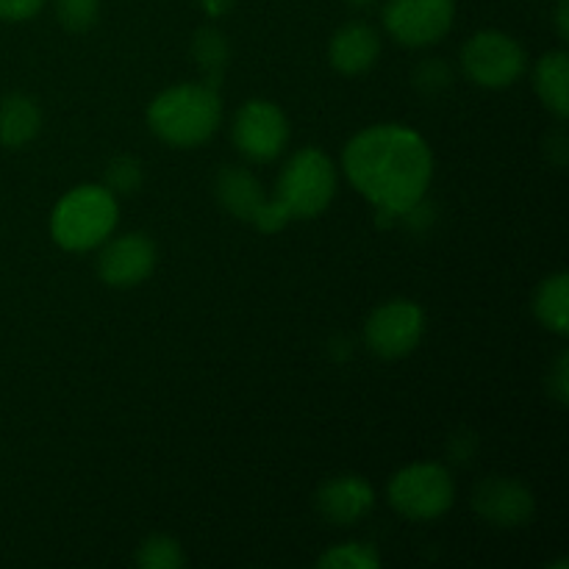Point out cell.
Wrapping results in <instances>:
<instances>
[{
	"label": "cell",
	"mask_w": 569,
	"mask_h": 569,
	"mask_svg": "<svg viewBox=\"0 0 569 569\" xmlns=\"http://www.w3.org/2000/svg\"><path fill=\"white\" fill-rule=\"evenodd\" d=\"M350 187L378 211L403 217L422 203L433 178V153L426 139L398 122L356 133L342 150Z\"/></svg>",
	"instance_id": "6da1fadb"
},
{
	"label": "cell",
	"mask_w": 569,
	"mask_h": 569,
	"mask_svg": "<svg viewBox=\"0 0 569 569\" xmlns=\"http://www.w3.org/2000/svg\"><path fill=\"white\" fill-rule=\"evenodd\" d=\"M222 122V98L209 83H178L148 106V126L170 148H198Z\"/></svg>",
	"instance_id": "7a4b0ae2"
},
{
	"label": "cell",
	"mask_w": 569,
	"mask_h": 569,
	"mask_svg": "<svg viewBox=\"0 0 569 569\" xmlns=\"http://www.w3.org/2000/svg\"><path fill=\"white\" fill-rule=\"evenodd\" d=\"M120 220L117 198L103 183H81L70 189L50 214V237L61 250L87 253L114 233Z\"/></svg>",
	"instance_id": "3957f363"
},
{
	"label": "cell",
	"mask_w": 569,
	"mask_h": 569,
	"mask_svg": "<svg viewBox=\"0 0 569 569\" xmlns=\"http://www.w3.org/2000/svg\"><path fill=\"white\" fill-rule=\"evenodd\" d=\"M339 189L337 164L320 148H300L283 164L276 194L292 220H315L333 203Z\"/></svg>",
	"instance_id": "277c9868"
},
{
	"label": "cell",
	"mask_w": 569,
	"mask_h": 569,
	"mask_svg": "<svg viewBox=\"0 0 569 569\" xmlns=\"http://www.w3.org/2000/svg\"><path fill=\"white\" fill-rule=\"evenodd\" d=\"M387 498L389 506L406 520H437L453 506L456 483L448 467L437 461H417L389 478Z\"/></svg>",
	"instance_id": "5b68a950"
},
{
	"label": "cell",
	"mask_w": 569,
	"mask_h": 569,
	"mask_svg": "<svg viewBox=\"0 0 569 569\" xmlns=\"http://www.w3.org/2000/svg\"><path fill=\"white\" fill-rule=\"evenodd\" d=\"M526 67V48L498 28L472 33L461 48V70L476 87L509 89L520 81Z\"/></svg>",
	"instance_id": "8992f818"
},
{
	"label": "cell",
	"mask_w": 569,
	"mask_h": 569,
	"mask_svg": "<svg viewBox=\"0 0 569 569\" xmlns=\"http://www.w3.org/2000/svg\"><path fill=\"white\" fill-rule=\"evenodd\" d=\"M426 333V311L406 298L376 306L365 322V342L378 359H403L415 353Z\"/></svg>",
	"instance_id": "52a82bcc"
},
{
	"label": "cell",
	"mask_w": 569,
	"mask_h": 569,
	"mask_svg": "<svg viewBox=\"0 0 569 569\" xmlns=\"http://www.w3.org/2000/svg\"><path fill=\"white\" fill-rule=\"evenodd\" d=\"M383 28L406 48H428L442 42L456 20L453 0H387Z\"/></svg>",
	"instance_id": "ba28073f"
},
{
	"label": "cell",
	"mask_w": 569,
	"mask_h": 569,
	"mask_svg": "<svg viewBox=\"0 0 569 569\" xmlns=\"http://www.w3.org/2000/svg\"><path fill=\"white\" fill-rule=\"evenodd\" d=\"M231 137L244 159L256 161V164H267V161H276L287 150L289 120L281 106L264 98H253L242 103V109L233 117Z\"/></svg>",
	"instance_id": "9c48e42d"
},
{
	"label": "cell",
	"mask_w": 569,
	"mask_h": 569,
	"mask_svg": "<svg viewBox=\"0 0 569 569\" xmlns=\"http://www.w3.org/2000/svg\"><path fill=\"white\" fill-rule=\"evenodd\" d=\"M156 244L148 233L128 231L100 244L98 276L114 289H133L148 281L156 270Z\"/></svg>",
	"instance_id": "30bf717a"
},
{
	"label": "cell",
	"mask_w": 569,
	"mask_h": 569,
	"mask_svg": "<svg viewBox=\"0 0 569 569\" xmlns=\"http://www.w3.org/2000/svg\"><path fill=\"white\" fill-rule=\"evenodd\" d=\"M472 511L495 528H522L537 511L533 492L517 478H483L472 492Z\"/></svg>",
	"instance_id": "8fae6325"
},
{
	"label": "cell",
	"mask_w": 569,
	"mask_h": 569,
	"mask_svg": "<svg viewBox=\"0 0 569 569\" xmlns=\"http://www.w3.org/2000/svg\"><path fill=\"white\" fill-rule=\"evenodd\" d=\"M315 503L322 520L337 528H348L370 515L376 506V489L370 487L367 478L348 472V476H337L322 483L317 489Z\"/></svg>",
	"instance_id": "7c38bea8"
},
{
	"label": "cell",
	"mask_w": 569,
	"mask_h": 569,
	"mask_svg": "<svg viewBox=\"0 0 569 569\" xmlns=\"http://www.w3.org/2000/svg\"><path fill=\"white\" fill-rule=\"evenodd\" d=\"M381 59V37L370 22H345L328 44V61L339 76H365Z\"/></svg>",
	"instance_id": "4fadbf2b"
},
{
	"label": "cell",
	"mask_w": 569,
	"mask_h": 569,
	"mask_svg": "<svg viewBox=\"0 0 569 569\" xmlns=\"http://www.w3.org/2000/svg\"><path fill=\"white\" fill-rule=\"evenodd\" d=\"M214 192L222 209H226L231 217H237V220H244V222H250V217L256 214V209L267 200V192L264 187H261L259 178H256L250 170H244V167H237V164L222 167L220 176H217L214 181Z\"/></svg>",
	"instance_id": "5bb4252c"
},
{
	"label": "cell",
	"mask_w": 569,
	"mask_h": 569,
	"mask_svg": "<svg viewBox=\"0 0 569 569\" xmlns=\"http://www.w3.org/2000/svg\"><path fill=\"white\" fill-rule=\"evenodd\" d=\"M42 131V109L26 92H11L0 100V144L3 148H26Z\"/></svg>",
	"instance_id": "9a60e30c"
},
{
	"label": "cell",
	"mask_w": 569,
	"mask_h": 569,
	"mask_svg": "<svg viewBox=\"0 0 569 569\" xmlns=\"http://www.w3.org/2000/svg\"><path fill=\"white\" fill-rule=\"evenodd\" d=\"M567 81H569V59L565 50H550L533 67V89H537L539 100L545 103V109L553 111L559 120H567L569 114V94H567Z\"/></svg>",
	"instance_id": "2e32d148"
},
{
	"label": "cell",
	"mask_w": 569,
	"mask_h": 569,
	"mask_svg": "<svg viewBox=\"0 0 569 569\" xmlns=\"http://www.w3.org/2000/svg\"><path fill=\"white\" fill-rule=\"evenodd\" d=\"M533 315L548 331L567 337L569 333V276L553 272L533 292Z\"/></svg>",
	"instance_id": "e0dca14e"
},
{
	"label": "cell",
	"mask_w": 569,
	"mask_h": 569,
	"mask_svg": "<svg viewBox=\"0 0 569 569\" xmlns=\"http://www.w3.org/2000/svg\"><path fill=\"white\" fill-rule=\"evenodd\" d=\"M192 56L198 61V67L203 70L206 83L209 87H220L222 72L228 64V42L222 37V31L217 28H200L192 37Z\"/></svg>",
	"instance_id": "ac0fdd59"
},
{
	"label": "cell",
	"mask_w": 569,
	"mask_h": 569,
	"mask_svg": "<svg viewBox=\"0 0 569 569\" xmlns=\"http://www.w3.org/2000/svg\"><path fill=\"white\" fill-rule=\"evenodd\" d=\"M187 565L183 548L178 545L176 537L167 533H153V537L142 539L137 548V567L142 569H181Z\"/></svg>",
	"instance_id": "d6986e66"
},
{
	"label": "cell",
	"mask_w": 569,
	"mask_h": 569,
	"mask_svg": "<svg viewBox=\"0 0 569 569\" xmlns=\"http://www.w3.org/2000/svg\"><path fill=\"white\" fill-rule=\"evenodd\" d=\"M317 567L322 569H378L381 567V556L372 545L365 542H345L333 545L331 550L317 559Z\"/></svg>",
	"instance_id": "ffe728a7"
},
{
	"label": "cell",
	"mask_w": 569,
	"mask_h": 569,
	"mask_svg": "<svg viewBox=\"0 0 569 569\" xmlns=\"http://www.w3.org/2000/svg\"><path fill=\"white\" fill-rule=\"evenodd\" d=\"M144 181V167L137 156H114L106 167V183L103 187L109 189L114 198H128V194L139 192Z\"/></svg>",
	"instance_id": "44dd1931"
},
{
	"label": "cell",
	"mask_w": 569,
	"mask_h": 569,
	"mask_svg": "<svg viewBox=\"0 0 569 569\" xmlns=\"http://www.w3.org/2000/svg\"><path fill=\"white\" fill-rule=\"evenodd\" d=\"M53 11L64 31L87 33L100 20V0H53Z\"/></svg>",
	"instance_id": "7402d4cb"
},
{
	"label": "cell",
	"mask_w": 569,
	"mask_h": 569,
	"mask_svg": "<svg viewBox=\"0 0 569 569\" xmlns=\"http://www.w3.org/2000/svg\"><path fill=\"white\" fill-rule=\"evenodd\" d=\"M450 67L442 59H428L415 70V87L426 94H439L450 87Z\"/></svg>",
	"instance_id": "603a6c76"
},
{
	"label": "cell",
	"mask_w": 569,
	"mask_h": 569,
	"mask_svg": "<svg viewBox=\"0 0 569 569\" xmlns=\"http://www.w3.org/2000/svg\"><path fill=\"white\" fill-rule=\"evenodd\" d=\"M289 222H292V217L283 209L281 200L272 198V194H267L264 203H261L259 209H256V214L250 217V226L259 228L261 233H276L281 231V228H287Z\"/></svg>",
	"instance_id": "cb8c5ba5"
},
{
	"label": "cell",
	"mask_w": 569,
	"mask_h": 569,
	"mask_svg": "<svg viewBox=\"0 0 569 569\" xmlns=\"http://www.w3.org/2000/svg\"><path fill=\"white\" fill-rule=\"evenodd\" d=\"M548 389L561 406L569 403V356H567V350H561L559 359H556V365H553V370H550Z\"/></svg>",
	"instance_id": "d4e9b609"
},
{
	"label": "cell",
	"mask_w": 569,
	"mask_h": 569,
	"mask_svg": "<svg viewBox=\"0 0 569 569\" xmlns=\"http://www.w3.org/2000/svg\"><path fill=\"white\" fill-rule=\"evenodd\" d=\"M44 0H0V20L6 22H26L39 14Z\"/></svg>",
	"instance_id": "484cf974"
},
{
	"label": "cell",
	"mask_w": 569,
	"mask_h": 569,
	"mask_svg": "<svg viewBox=\"0 0 569 569\" xmlns=\"http://www.w3.org/2000/svg\"><path fill=\"white\" fill-rule=\"evenodd\" d=\"M556 31L559 39H569V0H559L556 6Z\"/></svg>",
	"instance_id": "4316f807"
},
{
	"label": "cell",
	"mask_w": 569,
	"mask_h": 569,
	"mask_svg": "<svg viewBox=\"0 0 569 569\" xmlns=\"http://www.w3.org/2000/svg\"><path fill=\"white\" fill-rule=\"evenodd\" d=\"M203 11L209 17H222L233 6V0H200Z\"/></svg>",
	"instance_id": "83f0119b"
},
{
	"label": "cell",
	"mask_w": 569,
	"mask_h": 569,
	"mask_svg": "<svg viewBox=\"0 0 569 569\" xmlns=\"http://www.w3.org/2000/svg\"><path fill=\"white\" fill-rule=\"evenodd\" d=\"M350 6H356V9H367V6H372V0H348Z\"/></svg>",
	"instance_id": "f1b7e54d"
}]
</instances>
